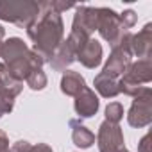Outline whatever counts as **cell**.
<instances>
[{"label":"cell","instance_id":"1","mask_svg":"<svg viewBox=\"0 0 152 152\" xmlns=\"http://www.w3.org/2000/svg\"><path fill=\"white\" fill-rule=\"evenodd\" d=\"M27 36L32 41V50L50 63L52 54L64 39L63 16L52 9L50 2H39V15L27 29Z\"/></svg>","mask_w":152,"mask_h":152},{"label":"cell","instance_id":"2","mask_svg":"<svg viewBox=\"0 0 152 152\" xmlns=\"http://www.w3.org/2000/svg\"><path fill=\"white\" fill-rule=\"evenodd\" d=\"M39 15L36 0H0V20L15 23L20 29H29Z\"/></svg>","mask_w":152,"mask_h":152},{"label":"cell","instance_id":"3","mask_svg":"<svg viewBox=\"0 0 152 152\" xmlns=\"http://www.w3.org/2000/svg\"><path fill=\"white\" fill-rule=\"evenodd\" d=\"M131 31H124L120 34V38L111 45V54L106 59V64L102 68L104 73L113 75V77H122V75L127 72V68L132 63V54H131Z\"/></svg>","mask_w":152,"mask_h":152},{"label":"cell","instance_id":"4","mask_svg":"<svg viewBox=\"0 0 152 152\" xmlns=\"http://www.w3.org/2000/svg\"><path fill=\"white\" fill-rule=\"evenodd\" d=\"M127 122L134 129H143L152 124V90L148 86L141 95L134 97L127 113Z\"/></svg>","mask_w":152,"mask_h":152},{"label":"cell","instance_id":"5","mask_svg":"<svg viewBox=\"0 0 152 152\" xmlns=\"http://www.w3.org/2000/svg\"><path fill=\"white\" fill-rule=\"evenodd\" d=\"M97 31L102 39L109 43V47L120 38V34L125 31L120 23L118 13L109 7H97Z\"/></svg>","mask_w":152,"mask_h":152},{"label":"cell","instance_id":"6","mask_svg":"<svg viewBox=\"0 0 152 152\" xmlns=\"http://www.w3.org/2000/svg\"><path fill=\"white\" fill-rule=\"evenodd\" d=\"M95 140H97V145H99L100 152H118L120 148L125 147L122 127L118 124H111L107 120H104L100 124Z\"/></svg>","mask_w":152,"mask_h":152},{"label":"cell","instance_id":"7","mask_svg":"<svg viewBox=\"0 0 152 152\" xmlns=\"http://www.w3.org/2000/svg\"><path fill=\"white\" fill-rule=\"evenodd\" d=\"M97 16H99L97 7L77 6L75 15H73V22H72V32H79V34L91 38V34L97 31Z\"/></svg>","mask_w":152,"mask_h":152},{"label":"cell","instance_id":"8","mask_svg":"<svg viewBox=\"0 0 152 152\" xmlns=\"http://www.w3.org/2000/svg\"><path fill=\"white\" fill-rule=\"evenodd\" d=\"M73 99H75L73 100V109H75V113H77L79 120L81 118H91V116H95L97 111H99V107H100V100H99L95 90H91L88 86L77 97H73Z\"/></svg>","mask_w":152,"mask_h":152},{"label":"cell","instance_id":"9","mask_svg":"<svg viewBox=\"0 0 152 152\" xmlns=\"http://www.w3.org/2000/svg\"><path fill=\"white\" fill-rule=\"evenodd\" d=\"M75 56H77V47H75V43L66 36V39H63L61 45L52 54V59H50L48 64L56 72H66V68L75 61Z\"/></svg>","mask_w":152,"mask_h":152},{"label":"cell","instance_id":"10","mask_svg":"<svg viewBox=\"0 0 152 152\" xmlns=\"http://www.w3.org/2000/svg\"><path fill=\"white\" fill-rule=\"evenodd\" d=\"M131 54L136 56L138 59H150L152 52V23H145V27L131 36Z\"/></svg>","mask_w":152,"mask_h":152},{"label":"cell","instance_id":"11","mask_svg":"<svg viewBox=\"0 0 152 152\" xmlns=\"http://www.w3.org/2000/svg\"><path fill=\"white\" fill-rule=\"evenodd\" d=\"M102 56H104V52H102V45H100L97 39L90 38V39H88V41L77 50L75 61H79L83 66L93 70V68H97V66L102 63Z\"/></svg>","mask_w":152,"mask_h":152},{"label":"cell","instance_id":"12","mask_svg":"<svg viewBox=\"0 0 152 152\" xmlns=\"http://www.w3.org/2000/svg\"><path fill=\"white\" fill-rule=\"evenodd\" d=\"M31 52V48L27 47V43H23L22 38H7L2 45V52H0V59L4 64H13L23 57H27Z\"/></svg>","mask_w":152,"mask_h":152},{"label":"cell","instance_id":"13","mask_svg":"<svg viewBox=\"0 0 152 152\" xmlns=\"http://www.w3.org/2000/svg\"><path fill=\"white\" fill-rule=\"evenodd\" d=\"M124 77L136 83V84H140V86L150 84L152 83V63H150V59L132 61L131 66L127 68V72L124 73Z\"/></svg>","mask_w":152,"mask_h":152},{"label":"cell","instance_id":"14","mask_svg":"<svg viewBox=\"0 0 152 152\" xmlns=\"http://www.w3.org/2000/svg\"><path fill=\"white\" fill-rule=\"evenodd\" d=\"M61 91L66 97H77L84 88H86V81L79 72H73V70H66L61 75Z\"/></svg>","mask_w":152,"mask_h":152},{"label":"cell","instance_id":"15","mask_svg":"<svg viewBox=\"0 0 152 152\" xmlns=\"http://www.w3.org/2000/svg\"><path fill=\"white\" fill-rule=\"evenodd\" d=\"M68 124H70V129H72V141H73L75 147H79V148H90V147H93L95 134L84 124H81L79 118H72Z\"/></svg>","mask_w":152,"mask_h":152},{"label":"cell","instance_id":"16","mask_svg":"<svg viewBox=\"0 0 152 152\" xmlns=\"http://www.w3.org/2000/svg\"><path fill=\"white\" fill-rule=\"evenodd\" d=\"M93 86L97 90V93L104 99H115L116 95H120V88H118V77L107 75L104 72L97 73L93 79Z\"/></svg>","mask_w":152,"mask_h":152},{"label":"cell","instance_id":"17","mask_svg":"<svg viewBox=\"0 0 152 152\" xmlns=\"http://www.w3.org/2000/svg\"><path fill=\"white\" fill-rule=\"evenodd\" d=\"M27 86L34 91H41L47 88L48 84V79H47V73L43 72V68H32L31 73L27 75V79H25Z\"/></svg>","mask_w":152,"mask_h":152},{"label":"cell","instance_id":"18","mask_svg":"<svg viewBox=\"0 0 152 152\" xmlns=\"http://www.w3.org/2000/svg\"><path fill=\"white\" fill-rule=\"evenodd\" d=\"M16 97H18V93L13 91V90H6V88L0 90V118L13 111Z\"/></svg>","mask_w":152,"mask_h":152},{"label":"cell","instance_id":"19","mask_svg":"<svg viewBox=\"0 0 152 152\" xmlns=\"http://www.w3.org/2000/svg\"><path fill=\"white\" fill-rule=\"evenodd\" d=\"M118 88H120V93H124V95H127V97H138V95H141L143 91H145V88L147 86H140V84H136V83H132V81H129V79H125L124 75L118 79Z\"/></svg>","mask_w":152,"mask_h":152},{"label":"cell","instance_id":"20","mask_svg":"<svg viewBox=\"0 0 152 152\" xmlns=\"http://www.w3.org/2000/svg\"><path fill=\"white\" fill-rule=\"evenodd\" d=\"M104 115H106V120L111 122V124H118L122 118H124V106L120 102H109L104 109Z\"/></svg>","mask_w":152,"mask_h":152},{"label":"cell","instance_id":"21","mask_svg":"<svg viewBox=\"0 0 152 152\" xmlns=\"http://www.w3.org/2000/svg\"><path fill=\"white\" fill-rule=\"evenodd\" d=\"M118 18H120V23H122V27H124L125 31L132 29V27L136 25V22H138V15H136L132 9H125L122 15H118Z\"/></svg>","mask_w":152,"mask_h":152},{"label":"cell","instance_id":"22","mask_svg":"<svg viewBox=\"0 0 152 152\" xmlns=\"http://www.w3.org/2000/svg\"><path fill=\"white\" fill-rule=\"evenodd\" d=\"M31 148H32V143H29L25 140H18L11 145L9 152H31Z\"/></svg>","mask_w":152,"mask_h":152},{"label":"cell","instance_id":"23","mask_svg":"<svg viewBox=\"0 0 152 152\" xmlns=\"http://www.w3.org/2000/svg\"><path fill=\"white\" fill-rule=\"evenodd\" d=\"M138 152H152V143H150V132H147L140 141H138Z\"/></svg>","mask_w":152,"mask_h":152},{"label":"cell","instance_id":"24","mask_svg":"<svg viewBox=\"0 0 152 152\" xmlns=\"http://www.w3.org/2000/svg\"><path fill=\"white\" fill-rule=\"evenodd\" d=\"M9 136L0 129V152H9Z\"/></svg>","mask_w":152,"mask_h":152},{"label":"cell","instance_id":"25","mask_svg":"<svg viewBox=\"0 0 152 152\" xmlns=\"http://www.w3.org/2000/svg\"><path fill=\"white\" fill-rule=\"evenodd\" d=\"M31 152H54V150H52V147L47 145V143H36V145H32Z\"/></svg>","mask_w":152,"mask_h":152},{"label":"cell","instance_id":"26","mask_svg":"<svg viewBox=\"0 0 152 152\" xmlns=\"http://www.w3.org/2000/svg\"><path fill=\"white\" fill-rule=\"evenodd\" d=\"M4 36H6V29L0 25V39H4Z\"/></svg>","mask_w":152,"mask_h":152},{"label":"cell","instance_id":"27","mask_svg":"<svg viewBox=\"0 0 152 152\" xmlns=\"http://www.w3.org/2000/svg\"><path fill=\"white\" fill-rule=\"evenodd\" d=\"M118 152H131V150H127V148H125V147H124V148H120V150H118Z\"/></svg>","mask_w":152,"mask_h":152},{"label":"cell","instance_id":"28","mask_svg":"<svg viewBox=\"0 0 152 152\" xmlns=\"http://www.w3.org/2000/svg\"><path fill=\"white\" fill-rule=\"evenodd\" d=\"M0 90H2V81H0Z\"/></svg>","mask_w":152,"mask_h":152}]
</instances>
